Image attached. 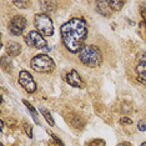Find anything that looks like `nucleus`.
<instances>
[{"label": "nucleus", "mask_w": 146, "mask_h": 146, "mask_svg": "<svg viewBox=\"0 0 146 146\" xmlns=\"http://www.w3.org/2000/svg\"><path fill=\"white\" fill-rule=\"evenodd\" d=\"M61 41L65 49L71 54L80 52L85 46V41L89 34L88 23L84 18H71L60 28Z\"/></svg>", "instance_id": "obj_1"}, {"label": "nucleus", "mask_w": 146, "mask_h": 146, "mask_svg": "<svg viewBox=\"0 0 146 146\" xmlns=\"http://www.w3.org/2000/svg\"><path fill=\"white\" fill-rule=\"evenodd\" d=\"M79 59L88 68H99L102 64V52L96 45H85L79 52Z\"/></svg>", "instance_id": "obj_2"}, {"label": "nucleus", "mask_w": 146, "mask_h": 146, "mask_svg": "<svg viewBox=\"0 0 146 146\" xmlns=\"http://www.w3.org/2000/svg\"><path fill=\"white\" fill-rule=\"evenodd\" d=\"M31 69L36 72H41V74H49L52 72L55 69L54 60L46 54H39L35 55L30 61Z\"/></svg>", "instance_id": "obj_3"}, {"label": "nucleus", "mask_w": 146, "mask_h": 146, "mask_svg": "<svg viewBox=\"0 0 146 146\" xmlns=\"http://www.w3.org/2000/svg\"><path fill=\"white\" fill-rule=\"evenodd\" d=\"M34 25L38 33L42 36H51L54 34V24L50 16L45 13H40L34 16Z\"/></svg>", "instance_id": "obj_4"}, {"label": "nucleus", "mask_w": 146, "mask_h": 146, "mask_svg": "<svg viewBox=\"0 0 146 146\" xmlns=\"http://www.w3.org/2000/svg\"><path fill=\"white\" fill-rule=\"evenodd\" d=\"M25 42L29 48L45 49V50H48V41L42 38V35L40 33H38L36 30L29 31V34L25 36Z\"/></svg>", "instance_id": "obj_5"}, {"label": "nucleus", "mask_w": 146, "mask_h": 146, "mask_svg": "<svg viewBox=\"0 0 146 146\" xmlns=\"http://www.w3.org/2000/svg\"><path fill=\"white\" fill-rule=\"evenodd\" d=\"M18 81H19V84H20L21 88L24 89L26 92H29V94H34V92L38 90V85H36L33 75L26 70H21L19 72Z\"/></svg>", "instance_id": "obj_6"}, {"label": "nucleus", "mask_w": 146, "mask_h": 146, "mask_svg": "<svg viewBox=\"0 0 146 146\" xmlns=\"http://www.w3.org/2000/svg\"><path fill=\"white\" fill-rule=\"evenodd\" d=\"M26 21L25 16L23 15H15L10 19V23H9V33L14 36H20L23 33H24L25 28H26Z\"/></svg>", "instance_id": "obj_7"}, {"label": "nucleus", "mask_w": 146, "mask_h": 146, "mask_svg": "<svg viewBox=\"0 0 146 146\" xmlns=\"http://www.w3.org/2000/svg\"><path fill=\"white\" fill-rule=\"evenodd\" d=\"M136 75H137V80L141 84L146 85V52H141L137 56V64H136Z\"/></svg>", "instance_id": "obj_8"}, {"label": "nucleus", "mask_w": 146, "mask_h": 146, "mask_svg": "<svg viewBox=\"0 0 146 146\" xmlns=\"http://www.w3.org/2000/svg\"><path fill=\"white\" fill-rule=\"evenodd\" d=\"M65 81L68 82L70 86H72V88H79V89H82L85 88V82L84 80L81 79L80 74H79L78 71L75 70V69H72V70H70L66 74L65 76Z\"/></svg>", "instance_id": "obj_9"}, {"label": "nucleus", "mask_w": 146, "mask_h": 146, "mask_svg": "<svg viewBox=\"0 0 146 146\" xmlns=\"http://www.w3.org/2000/svg\"><path fill=\"white\" fill-rule=\"evenodd\" d=\"M96 11L99 14H101L102 16L108 18L111 15V8L109 5V1H96Z\"/></svg>", "instance_id": "obj_10"}, {"label": "nucleus", "mask_w": 146, "mask_h": 146, "mask_svg": "<svg viewBox=\"0 0 146 146\" xmlns=\"http://www.w3.org/2000/svg\"><path fill=\"white\" fill-rule=\"evenodd\" d=\"M6 51H8V55L15 58V56H18L21 52V46H20V44H18V42H15V41H10L6 45Z\"/></svg>", "instance_id": "obj_11"}, {"label": "nucleus", "mask_w": 146, "mask_h": 146, "mask_svg": "<svg viewBox=\"0 0 146 146\" xmlns=\"http://www.w3.org/2000/svg\"><path fill=\"white\" fill-rule=\"evenodd\" d=\"M23 102H24V105L26 106V108H28V110L31 112L33 117H34V121H35L36 124H38V125H40V121H39V115H38V112H36L35 108H34V106H33V105H31V104H30V102H29V101H26V100H24Z\"/></svg>", "instance_id": "obj_12"}, {"label": "nucleus", "mask_w": 146, "mask_h": 146, "mask_svg": "<svg viewBox=\"0 0 146 146\" xmlns=\"http://www.w3.org/2000/svg\"><path fill=\"white\" fill-rule=\"evenodd\" d=\"M109 5H110L111 10H115V11H119L122 9V6L125 5V1H119V0H110L109 1Z\"/></svg>", "instance_id": "obj_13"}, {"label": "nucleus", "mask_w": 146, "mask_h": 146, "mask_svg": "<svg viewBox=\"0 0 146 146\" xmlns=\"http://www.w3.org/2000/svg\"><path fill=\"white\" fill-rule=\"evenodd\" d=\"M40 112L42 114V116H44L45 117V120H46V122H48L49 125L50 126H54L55 125V121H54V119H52V116H51V114L50 112H49L48 110H46V109H40Z\"/></svg>", "instance_id": "obj_14"}, {"label": "nucleus", "mask_w": 146, "mask_h": 146, "mask_svg": "<svg viewBox=\"0 0 146 146\" xmlns=\"http://www.w3.org/2000/svg\"><path fill=\"white\" fill-rule=\"evenodd\" d=\"M68 121L70 122V125H71V126H74L75 129H79V127H78V124H76L78 121H79V122H82V124H85L84 120H82L80 116H78V115H75V114L70 115V119H68Z\"/></svg>", "instance_id": "obj_15"}, {"label": "nucleus", "mask_w": 146, "mask_h": 146, "mask_svg": "<svg viewBox=\"0 0 146 146\" xmlns=\"http://www.w3.org/2000/svg\"><path fill=\"white\" fill-rule=\"evenodd\" d=\"M40 5L42 6V9H44L45 11H54L55 10V3L54 1H41Z\"/></svg>", "instance_id": "obj_16"}, {"label": "nucleus", "mask_w": 146, "mask_h": 146, "mask_svg": "<svg viewBox=\"0 0 146 146\" xmlns=\"http://www.w3.org/2000/svg\"><path fill=\"white\" fill-rule=\"evenodd\" d=\"M13 4L15 6H18V8H20V9H26L31 5V3L28 1V0H19V1H13Z\"/></svg>", "instance_id": "obj_17"}, {"label": "nucleus", "mask_w": 146, "mask_h": 146, "mask_svg": "<svg viewBox=\"0 0 146 146\" xmlns=\"http://www.w3.org/2000/svg\"><path fill=\"white\" fill-rule=\"evenodd\" d=\"M86 146H106V144L102 139H94L90 142H88Z\"/></svg>", "instance_id": "obj_18"}, {"label": "nucleus", "mask_w": 146, "mask_h": 146, "mask_svg": "<svg viewBox=\"0 0 146 146\" xmlns=\"http://www.w3.org/2000/svg\"><path fill=\"white\" fill-rule=\"evenodd\" d=\"M23 127H24V131L26 136H29V139H33V127L31 125H29L28 122H23Z\"/></svg>", "instance_id": "obj_19"}, {"label": "nucleus", "mask_w": 146, "mask_h": 146, "mask_svg": "<svg viewBox=\"0 0 146 146\" xmlns=\"http://www.w3.org/2000/svg\"><path fill=\"white\" fill-rule=\"evenodd\" d=\"M120 124L121 125H131L132 124V120L127 116H124V117L120 119Z\"/></svg>", "instance_id": "obj_20"}, {"label": "nucleus", "mask_w": 146, "mask_h": 146, "mask_svg": "<svg viewBox=\"0 0 146 146\" xmlns=\"http://www.w3.org/2000/svg\"><path fill=\"white\" fill-rule=\"evenodd\" d=\"M50 136H51V137H52V140H55L56 142H58V144L59 145H60V146H65L64 144H62V141L60 140V139H59L58 137V136H56V135H54V134H50Z\"/></svg>", "instance_id": "obj_21"}, {"label": "nucleus", "mask_w": 146, "mask_h": 146, "mask_svg": "<svg viewBox=\"0 0 146 146\" xmlns=\"http://www.w3.org/2000/svg\"><path fill=\"white\" fill-rule=\"evenodd\" d=\"M137 127H139V130H140V131H145L146 130L145 122L144 121H140V122H139V125H137Z\"/></svg>", "instance_id": "obj_22"}, {"label": "nucleus", "mask_w": 146, "mask_h": 146, "mask_svg": "<svg viewBox=\"0 0 146 146\" xmlns=\"http://www.w3.org/2000/svg\"><path fill=\"white\" fill-rule=\"evenodd\" d=\"M141 16H142V19L145 20V23H146V8H141Z\"/></svg>", "instance_id": "obj_23"}, {"label": "nucleus", "mask_w": 146, "mask_h": 146, "mask_svg": "<svg viewBox=\"0 0 146 146\" xmlns=\"http://www.w3.org/2000/svg\"><path fill=\"white\" fill-rule=\"evenodd\" d=\"M48 146H60V145H59V144H58V142H56L55 140H52V139H51V141L48 144Z\"/></svg>", "instance_id": "obj_24"}, {"label": "nucleus", "mask_w": 146, "mask_h": 146, "mask_svg": "<svg viewBox=\"0 0 146 146\" xmlns=\"http://www.w3.org/2000/svg\"><path fill=\"white\" fill-rule=\"evenodd\" d=\"M117 146H132L131 144H129V142H120Z\"/></svg>", "instance_id": "obj_25"}, {"label": "nucleus", "mask_w": 146, "mask_h": 146, "mask_svg": "<svg viewBox=\"0 0 146 146\" xmlns=\"http://www.w3.org/2000/svg\"><path fill=\"white\" fill-rule=\"evenodd\" d=\"M141 146H146V142H142V144H141Z\"/></svg>", "instance_id": "obj_26"}, {"label": "nucleus", "mask_w": 146, "mask_h": 146, "mask_svg": "<svg viewBox=\"0 0 146 146\" xmlns=\"http://www.w3.org/2000/svg\"><path fill=\"white\" fill-rule=\"evenodd\" d=\"M1 146H4V145H1Z\"/></svg>", "instance_id": "obj_27"}]
</instances>
